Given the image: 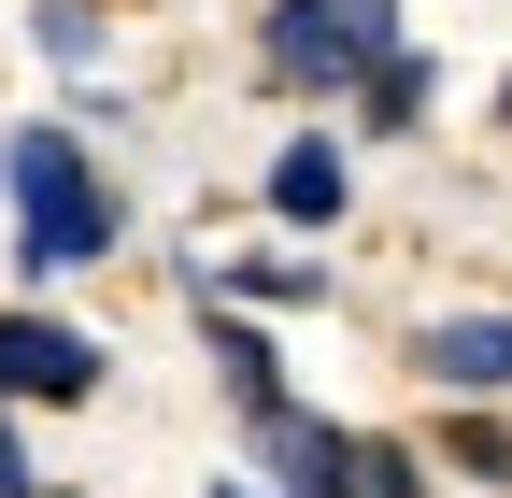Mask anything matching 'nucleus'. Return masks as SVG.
I'll list each match as a JSON object with an SVG mask.
<instances>
[{
	"label": "nucleus",
	"instance_id": "8",
	"mask_svg": "<svg viewBox=\"0 0 512 498\" xmlns=\"http://www.w3.org/2000/svg\"><path fill=\"white\" fill-rule=\"evenodd\" d=\"M214 370H228V385H242V413H271V399H285V356H271V342H256L242 314L214 328Z\"/></svg>",
	"mask_w": 512,
	"mask_h": 498
},
{
	"label": "nucleus",
	"instance_id": "13",
	"mask_svg": "<svg viewBox=\"0 0 512 498\" xmlns=\"http://www.w3.org/2000/svg\"><path fill=\"white\" fill-rule=\"evenodd\" d=\"M214 498H242V484H214Z\"/></svg>",
	"mask_w": 512,
	"mask_h": 498
},
{
	"label": "nucleus",
	"instance_id": "3",
	"mask_svg": "<svg viewBox=\"0 0 512 498\" xmlns=\"http://www.w3.org/2000/svg\"><path fill=\"white\" fill-rule=\"evenodd\" d=\"M399 43V0H271V29H256V57H271V86H356L370 57Z\"/></svg>",
	"mask_w": 512,
	"mask_h": 498
},
{
	"label": "nucleus",
	"instance_id": "11",
	"mask_svg": "<svg viewBox=\"0 0 512 498\" xmlns=\"http://www.w3.org/2000/svg\"><path fill=\"white\" fill-rule=\"evenodd\" d=\"M456 470L470 484H512V442H498V427H456Z\"/></svg>",
	"mask_w": 512,
	"mask_h": 498
},
{
	"label": "nucleus",
	"instance_id": "12",
	"mask_svg": "<svg viewBox=\"0 0 512 498\" xmlns=\"http://www.w3.org/2000/svg\"><path fill=\"white\" fill-rule=\"evenodd\" d=\"M0 498H43V470H29V442L0 427Z\"/></svg>",
	"mask_w": 512,
	"mask_h": 498
},
{
	"label": "nucleus",
	"instance_id": "1",
	"mask_svg": "<svg viewBox=\"0 0 512 498\" xmlns=\"http://www.w3.org/2000/svg\"><path fill=\"white\" fill-rule=\"evenodd\" d=\"M0 185H15V257L29 271H100L128 242L114 185H100V157L72 129H15V143H0Z\"/></svg>",
	"mask_w": 512,
	"mask_h": 498
},
{
	"label": "nucleus",
	"instance_id": "9",
	"mask_svg": "<svg viewBox=\"0 0 512 498\" xmlns=\"http://www.w3.org/2000/svg\"><path fill=\"white\" fill-rule=\"evenodd\" d=\"M29 43L57 57V72H100V29H86V0H29Z\"/></svg>",
	"mask_w": 512,
	"mask_h": 498
},
{
	"label": "nucleus",
	"instance_id": "10",
	"mask_svg": "<svg viewBox=\"0 0 512 498\" xmlns=\"http://www.w3.org/2000/svg\"><path fill=\"white\" fill-rule=\"evenodd\" d=\"M228 285H242V299H328V271H313V257H242Z\"/></svg>",
	"mask_w": 512,
	"mask_h": 498
},
{
	"label": "nucleus",
	"instance_id": "5",
	"mask_svg": "<svg viewBox=\"0 0 512 498\" xmlns=\"http://www.w3.org/2000/svg\"><path fill=\"white\" fill-rule=\"evenodd\" d=\"M413 370L456 385V399H498V385H512V314H441V328L413 342Z\"/></svg>",
	"mask_w": 512,
	"mask_h": 498
},
{
	"label": "nucleus",
	"instance_id": "6",
	"mask_svg": "<svg viewBox=\"0 0 512 498\" xmlns=\"http://www.w3.org/2000/svg\"><path fill=\"white\" fill-rule=\"evenodd\" d=\"M342 200H356V171H342V143H328V129L271 157V214H285V228H342Z\"/></svg>",
	"mask_w": 512,
	"mask_h": 498
},
{
	"label": "nucleus",
	"instance_id": "2",
	"mask_svg": "<svg viewBox=\"0 0 512 498\" xmlns=\"http://www.w3.org/2000/svg\"><path fill=\"white\" fill-rule=\"evenodd\" d=\"M256 456L285 470V498H427V456L399 442H356V427H313V413H256Z\"/></svg>",
	"mask_w": 512,
	"mask_h": 498
},
{
	"label": "nucleus",
	"instance_id": "4",
	"mask_svg": "<svg viewBox=\"0 0 512 498\" xmlns=\"http://www.w3.org/2000/svg\"><path fill=\"white\" fill-rule=\"evenodd\" d=\"M0 399H100V342L57 314H0Z\"/></svg>",
	"mask_w": 512,
	"mask_h": 498
},
{
	"label": "nucleus",
	"instance_id": "7",
	"mask_svg": "<svg viewBox=\"0 0 512 498\" xmlns=\"http://www.w3.org/2000/svg\"><path fill=\"white\" fill-rule=\"evenodd\" d=\"M356 114H370V129H413V114H427V57H413V43H384L370 72H356Z\"/></svg>",
	"mask_w": 512,
	"mask_h": 498
}]
</instances>
